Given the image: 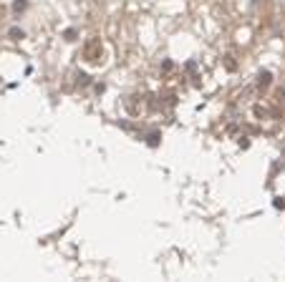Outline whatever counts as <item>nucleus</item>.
I'll return each mask as SVG.
<instances>
[]
</instances>
